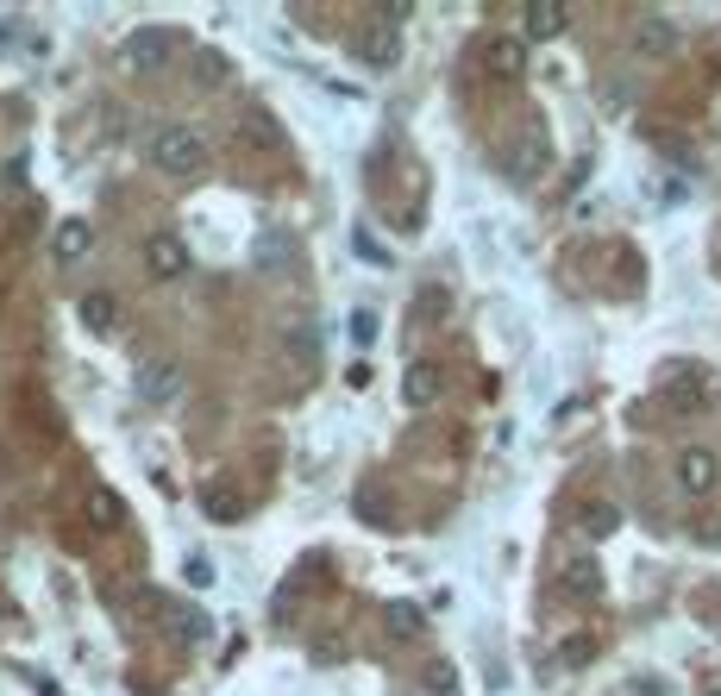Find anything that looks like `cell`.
I'll list each match as a JSON object with an SVG mask.
<instances>
[{"mask_svg": "<svg viewBox=\"0 0 721 696\" xmlns=\"http://www.w3.org/2000/svg\"><path fill=\"white\" fill-rule=\"evenodd\" d=\"M151 164L164 176H201L207 170V139L189 132V125H164V132L151 139Z\"/></svg>", "mask_w": 721, "mask_h": 696, "instance_id": "6da1fadb", "label": "cell"}, {"mask_svg": "<svg viewBox=\"0 0 721 696\" xmlns=\"http://www.w3.org/2000/svg\"><path fill=\"white\" fill-rule=\"evenodd\" d=\"M176 45H182L176 25H145V32H132V38L120 45V63L132 75H151V70H164V63L176 57Z\"/></svg>", "mask_w": 721, "mask_h": 696, "instance_id": "7a4b0ae2", "label": "cell"}, {"mask_svg": "<svg viewBox=\"0 0 721 696\" xmlns=\"http://www.w3.org/2000/svg\"><path fill=\"white\" fill-rule=\"evenodd\" d=\"M546 164H552V139L540 132V125H527L521 139L502 151V170L515 176V182H540V176H546Z\"/></svg>", "mask_w": 721, "mask_h": 696, "instance_id": "3957f363", "label": "cell"}, {"mask_svg": "<svg viewBox=\"0 0 721 696\" xmlns=\"http://www.w3.org/2000/svg\"><path fill=\"white\" fill-rule=\"evenodd\" d=\"M151 609H157V622H164V634H170L176 647H201L207 634H214V622L201 615V609H189V602H164V597H145Z\"/></svg>", "mask_w": 721, "mask_h": 696, "instance_id": "277c9868", "label": "cell"}, {"mask_svg": "<svg viewBox=\"0 0 721 696\" xmlns=\"http://www.w3.org/2000/svg\"><path fill=\"white\" fill-rule=\"evenodd\" d=\"M145 276L151 283H176V276H189V245H182L176 232H151L145 239Z\"/></svg>", "mask_w": 721, "mask_h": 696, "instance_id": "5b68a950", "label": "cell"}, {"mask_svg": "<svg viewBox=\"0 0 721 696\" xmlns=\"http://www.w3.org/2000/svg\"><path fill=\"white\" fill-rule=\"evenodd\" d=\"M716 483H721V458L709 446H684L677 452V490H684V496H709Z\"/></svg>", "mask_w": 721, "mask_h": 696, "instance_id": "8992f818", "label": "cell"}, {"mask_svg": "<svg viewBox=\"0 0 721 696\" xmlns=\"http://www.w3.org/2000/svg\"><path fill=\"white\" fill-rule=\"evenodd\" d=\"M483 70L496 75V82H521V75H527V38L496 32V38L483 45Z\"/></svg>", "mask_w": 721, "mask_h": 696, "instance_id": "52a82bcc", "label": "cell"}, {"mask_svg": "<svg viewBox=\"0 0 721 696\" xmlns=\"http://www.w3.org/2000/svg\"><path fill=\"white\" fill-rule=\"evenodd\" d=\"M289 264H296V239L289 232H257L251 239V271L257 276H289Z\"/></svg>", "mask_w": 721, "mask_h": 696, "instance_id": "ba28073f", "label": "cell"}, {"mask_svg": "<svg viewBox=\"0 0 721 696\" xmlns=\"http://www.w3.org/2000/svg\"><path fill=\"white\" fill-rule=\"evenodd\" d=\"M176 383H182V364H176V358L139 364V401H151V408H164V401L176 396Z\"/></svg>", "mask_w": 721, "mask_h": 696, "instance_id": "9c48e42d", "label": "cell"}, {"mask_svg": "<svg viewBox=\"0 0 721 696\" xmlns=\"http://www.w3.org/2000/svg\"><path fill=\"white\" fill-rule=\"evenodd\" d=\"M440 389H446V376H440V364H408V376H401V401L408 408H433L440 401Z\"/></svg>", "mask_w": 721, "mask_h": 696, "instance_id": "30bf717a", "label": "cell"}, {"mask_svg": "<svg viewBox=\"0 0 721 696\" xmlns=\"http://www.w3.org/2000/svg\"><path fill=\"white\" fill-rule=\"evenodd\" d=\"M702 401H709V383H702V376H672V383L659 389V408L677 415V421H684V415H697Z\"/></svg>", "mask_w": 721, "mask_h": 696, "instance_id": "8fae6325", "label": "cell"}, {"mask_svg": "<svg viewBox=\"0 0 721 696\" xmlns=\"http://www.w3.org/2000/svg\"><path fill=\"white\" fill-rule=\"evenodd\" d=\"M521 25H527V38H558V32L572 25V7H558V0H527Z\"/></svg>", "mask_w": 721, "mask_h": 696, "instance_id": "7c38bea8", "label": "cell"}, {"mask_svg": "<svg viewBox=\"0 0 721 696\" xmlns=\"http://www.w3.org/2000/svg\"><path fill=\"white\" fill-rule=\"evenodd\" d=\"M558 584H565V597L572 602H597L602 597V565L597 559H572V565L558 572Z\"/></svg>", "mask_w": 721, "mask_h": 696, "instance_id": "4fadbf2b", "label": "cell"}, {"mask_svg": "<svg viewBox=\"0 0 721 696\" xmlns=\"http://www.w3.org/2000/svg\"><path fill=\"white\" fill-rule=\"evenodd\" d=\"M88 245H95L88 220H57V232H50V251H57V264H82V257H88Z\"/></svg>", "mask_w": 721, "mask_h": 696, "instance_id": "5bb4252c", "label": "cell"}, {"mask_svg": "<svg viewBox=\"0 0 721 696\" xmlns=\"http://www.w3.org/2000/svg\"><path fill=\"white\" fill-rule=\"evenodd\" d=\"M189 75H195L201 88H226V82H232V57L214 50V45H201V50H189Z\"/></svg>", "mask_w": 721, "mask_h": 696, "instance_id": "9a60e30c", "label": "cell"}, {"mask_svg": "<svg viewBox=\"0 0 721 696\" xmlns=\"http://www.w3.org/2000/svg\"><path fill=\"white\" fill-rule=\"evenodd\" d=\"M82 515H88V527H100V533H113V527L125 521L120 496H113L107 483H88V496H82Z\"/></svg>", "mask_w": 721, "mask_h": 696, "instance_id": "2e32d148", "label": "cell"}, {"mask_svg": "<svg viewBox=\"0 0 721 696\" xmlns=\"http://www.w3.org/2000/svg\"><path fill=\"white\" fill-rule=\"evenodd\" d=\"M577 533H584V540H609V533H622V508H615V502H584V508H577Z\"/></svg>", "mask_w": 721, "mask_h": 696, "instance_id": "e0dca14e", "label": "cell"}, {"mask_svg": "<svg viewBox=\"0 0 721 696\" xmlns=\"http://www.w3.org/2000/svg\"><path fill=\"white\" fill-rule=\"evenodd\" d=\"M75 321L88 326V333H113V326H120V301L107 296V289H95V296L75 301Z\"/></svg>", "mask_w": 721, "mask_h": 696, "instance_id": "ac0fdd59", "label": "cell"}, {"mask_svg": "<svg viewBox=\"0 0 721 696\" xmlns=\"http://www.w3.org/2000/svg\"><path fill=\"white\" fill-rule=\"evenodd\" d=\"M364 63H371V70H389V63H401V32H396V20L376 25L371 38H364Z\"/></svg>", "mask_w": 721, "mask_h": 696, "instance_id": "d6986e66", "label": "cell"}, {"mask_svg": "<svg viewBox=\"0 0 721 696\" xmlns=\"http://www.w3.org/2000/svg\"><path fill=\"white\" fill-rule=\"evenodd\" d=\"M634 45L647 50V57H665V50L677 45V32H672V20H659V13H647L640 20V32H634Z\"/></svg>", "mask_w": 721, "mask_h": 696, "instance_id": "ffe728a7", "label": "cell"}, {"mask_svg": "<svg viewBox=\"0 0 721 696\" xmlns=\"http://www.w3.org/2000/svg\"><path fill=\"white\" fill-rule=\"evenodd\" d=\"M383 622L396 627V640H414V634H421V609H414L408 597H389L383 602Z\"/></svg>", "mask_w": 721, "mask_h": 696, "instance_id": "44dd1931", "label": "cell"}, {"mask_svg": "<svg viewBox=\"0 0 721 696\" xmlns=\"http://www.w3.org/2000/svg\"><path fill=\"white\" fill-rule=\"evenodd\" d=\"M245 145H257V151L283 145V132H276V120L264 113V107H251V113H245Z\"/></svg>", "mask_w": 721, "mask_h": 696, "instance_id": "7402d4cb", "label": "cell"}, {"mask_svg": "<svg viewBox=\"0 0 721 696\" xmlns=\"http://www.w3.org/2000/svg\"><path fill=\"white\" fill-rule=\"evenodd\" d=\"M346 339L351 346H376V339H383V321H376L371 308H358V314L346 321Z\"/></svg>", "mask_w": 721, "mask_h": 696, "instance_id": "603a6c76", "label": "cell"}, {"mask_svg": "<svg viewBox=\"0 0 721 696\" xmlns=\"http://www.w3.org/2000/svg\"><path fill=\"white\" fill-rule=\"evenodd\" d=\"M201 508H207V515H214V521H239V502L226 496L220 483H207V490H201Z\"/></svg>", "mask_w": 721, "mask_h": 696, "instance_id": "cb8c5ba5", "label": "cell"}, {"mask_svg": "<svg viewBox=\"0 0 721 696\" xmlns=\"http://www.w3.org/2000/svg\"><path fill=\"white\" fill-rule=\"evenodd\" d=\"M182 584H189V590H207V584H214V559H207V552H189V559H182Z\"/></svg>", "mask_w": 721, "mask_h": 696, "instance_id": "d4e9b609", "label": "cell"}, {"mask_svg": "<svg viewBox=\"0 0 721 696\" xmlns=\"http://www.w3.org/2000/svg\"><path fill=\"white\" fill-rule=\"evenodd\" d=\"M558 659H565V665H590V659H597V634H572V640H565V647H558Z\"/></svg>", "mask_w": 721, "mask_h": 696, "instance_id": "484cf974", "label": "cell"}, {"mask_svg": "<svg viewBox=\"0 0 721 696\" xmlns=\"http://www.w3.org/2000/svg\"><path fill=\"white\" fill-rule=\"evenodd\" d=\"M426 691H433V696H458V672H452L446 659H440V665H426Z\"/></svg>", "mask_w": 721, "mask_h": 696, "instance_id": "4316f807", "label": "cell"}, {"mask_svg": "<svg viewBox=\"0 0 721 696\" xmlns=\"http://www.w3.org/2000/svg\"><path fill=\"white\" fill-rule=\"evenodd\" d=\"M296 358H301V364H314V333H308V326L296 333Z\"/></svg>", "mask_w": 721, "mask_h": 696, "instance_id": "83f0119b", "label": "cell"}, {"mask_svg": "<svg viewBox=\"0 0 721 696\" xmlns=\"http://www.w3.org/2000/svg\"><path fill=\"white\" fill-rule=\"evenodd\" d=\"M709 696H721V684H709Z\"/></svg>", "mask_w": 721, "mask_h": 696, "instance_id": "f1b7e54d", "label": "cell"}]
</instances>
